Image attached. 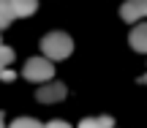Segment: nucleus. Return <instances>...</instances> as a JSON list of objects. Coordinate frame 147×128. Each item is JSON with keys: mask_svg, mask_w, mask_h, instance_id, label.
<instances>
[{"mask_svg": "<svg viewBox=\"0 0 147 128\" xmlns=\"http://www.w3.org/2000/svg\"><path fill=\"white\" fill-rule=\"evenodd\" d=\"M41 52H44L47 60H65L74 52V41H71L68 33H63V30L47 33L44 41H41Z\"/></svg>", "mask_w": 147, "mask_h": 128, "instance_id": "nucleus-1", "label": "nucleus"}, {"mask_svg": "<svg viewBox=\"0 0 147 128\" xmlns=\"http://www.w3.org/2000/svg\"><path fill=\"white\" fill-rule=\"evenodd\" d=\"M22 76L30 82H49L55 76V65L47 57H30L25 63V68H22Z\"/></svg>", "mask_w": 147, "mask_h": 128, "instance_id": "nucleus-2", "label": "nucleus"}, {"mask_svg": "<svg viewBox=\"0 0 147 128\" xmlns=\"http://www.w3.org/2000/svg\"><path fill=\"white\" fill-rule=\"evenodd\" d=\"M65 85H60V82H52V85H41L36 90V98L41 104H55V101H63L65 98Z\"/></svg>", "mask_w": 147, "mask_h": 128, "instance_id": "nucleus-3", "label": "nucleus"}, {"mask_svg": "<svg viewBox=\"0 0 147 128\" xmlns=\"http://www.w3.org/2000/svg\"><path fill=\"white\" fill-rule=\"evenodd\" d=\"M128 41L136 52H147V25H136L128 36Z\"/></svg>", "mask_w": 147, "mask_h": 128, "instance_id": "nucleus-4", "label": "nucleus"}, {"mask_svg": "<svg viewBox=\"0 0 147 128\" xmlns=\"http://www.w3.org/2000/svg\"><path fill=\"white\" fill-rule=\"evenodd\" d=\"M14 16H30L33 11L38 8V0H8Z\"/></svg>", "mask_w": 147, "mask_h": 128, "instance_id": "nucleus-5", "label": "nucleus"}, {"mask_svg": "<svg viewBox=\"0 0 147 128\" xmlns=\"http://www.w3.org/2000/svg\"><path fill=\"white\" fill-rule=\"evenodd\" d=\"M79 128H115V120L112 117H84Z\"/></svg>", "mask_w": 147, "mask_h": 128, "instance_id": "nucleus-6", "label": "nucleus"}, {"mask_svg": "<svg viewBox=\"0 0 147 128\" xmlns=\"http://www.w3.org/2000/svg\"><path fill=\"white\" fill-rule=\"evenodd\" d=\"M11 22H14V11H11V3H8V0H0V30H3V27H8Z\"/></svg>", "mask_w": 147, "mask_h": 128, "instance_id": "nucleus-7", "label": "nucleus"}, {"mask_svg": "<svg viewBox=\"0 0 147 128\" xmlns=\"http://www.w3.org/2000/svg\"><path fill=\"white\" fill-rule=\"evenodd\" d=\"M120 16H123L125 22H136V19H142V14H139V11L134 8V5L128 3V0L123 3V8H120Z\"/></svg>", "mask_w": 147, "mask_h": 128, "instance_id": "nucleus-8", "label": "nucleus"}, {"mask_svg": "<svg viewBox=\"0 0 147 128\" xmlns=\"http://www.w3.org/2000/svg\"><path fill=\"white\" fill-rule=\"evenodd\" d=\"M8 128H44V125L38 123V120H33V117H16Z\"/></svg>", "mask_w": 147, "mask_h": 128, "instance_id": "nucleus-9", "label": "nucleus"}, {"mask_svg": "<svg viewBox=\"0 0 147 128\" xmlns=\"http://www.w3.org/2000/svg\"><path fill=\"white\" fill-rule=\"evenodd\" d=\"M11 60H14V49H8V46H0V63H3V65H8Z\"/></svg>", "mask_w": 147, "mask_h": 128, "instance_id": "nucleus-10", "label": "nucleus"}, {"mask_svg": "<svg viewBox=\"0 0 147 128\" xmlns=\"http://www.w3.org/2000/svg\"><path fill=\"white\" fill-rule=\"evenodd\" d=\"M128 3H131L134 8H136L139 14H142V16H147V0H128Z\"/></svg>", "mask_w": 147, "mask_h": 128, "instance_id": "nucleus-11", "label": "nucleus"}, {"mask_svg": "<svg viewBox=\"0 0 147 128\" xmlns=\"http://www.w3.org/2000/svg\"><path fill=\"white\" fill-rule=\"evenodd\" d=\"M44 128H71V125L65 123V120H52V123H47Z\"/></svg>", "mask_w": 147, "mask_h": 128, "instance_id": "nucleus-12", "label": "nucleus"}, {"mask_svg": "<svg viewBox=\"0 0 147 128\" xmlns=\"http://www.w3.org/2000/svg\"><path fill=\"white\" fill-rule=\"evenodd\" d=\"M14 71H8V68H3V71H0V79H5V82H11V79H14Z\"/></svg>", "mask_w": 147, "mask_h": 128, "instance_id": "nucleus-13", "label": "nucleus"}, {"mask_svg": "<svg viewBox=\"0 0 147 128\" xmlns=\"http://www.w3.org/2000/svg\"><path fill=\"white\" fill-rule=\"evenodd\" d=\"M0 128H5V125H3V115H0Z\"/></svg>", "mask_w": 147, "mask_h": 128, "instance_id": "nucleus-14", "label": "nucleus"}, {"mask_svg": "<svg viewBox=\"0 0 147 128\" xmlns=\"http://www.w3.org/2000/svg\"><path fill=\"white\" fill-rule=\"evenodd\" d=\"M3 68H5V65H3V63H0V71H3Z\"/></svg>", "mask_w": 147, "mask_h": 128, "instance_id": "nucleus-15", "label": "nucleus"}, {"mask_svg": "<svg viewBox=\"0 0 147 128\" xmlns=\"http://www.w3.org/2000/svg\"><path fill=\"white\" fill-rule=\"evenodd\" d=\"M0 46H3V44H0Z\"/></svg>", "mask_w": 147, "mask_h": 128, "instance_id": "nucleus-16", "label": "nucleus"}]
</instances>
